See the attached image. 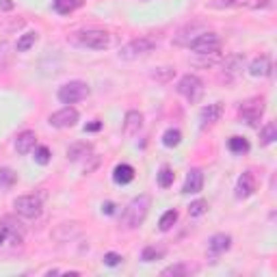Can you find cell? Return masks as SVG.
Listing matches in <instances>:
<instances>
[{
    "mask_svg": "<svg viewBox=\"0 0 277 277\" xmlns=\"http://www.w3.org/2000/svg\"><path fill=\"white\" fill-rule=\"evenodd\" d=\"M150 206H152V199L150 195H138L134 197L130 204H128L126 212H124V227L128 229H134L138 227L145 221L147 212H150Z\"/></svg>",
    "mask_w": 277,
    "mask_h": 277,
    "instance_id": "1",
    "label": "cell"
},
{
    "mask_svg": "<svg viewBox=\"0 0 277 277\" xmlns=\"http://www.w3.org/2000/svg\"><path fill=\"white\" fill-rule=\"evenodd\" d=\"M156 48H158V41H156V39H152V37H138V39L128 41L124 48L119 50V57H122L124 61H134L138 57L150 54Z\"/></svg>",
    "mask_w": 277,
    "mask_h": 277,
    "instance_id": "2",
    "label": "cell"
},
{
    "mask_svg": "<svg viewBox=\"0 0 277 277\" xmlns=\"http://www.w3.org/2000/svg\"><path fill=\"white\" fill-rule=\"evenodd\" d=\"M76 43L82 45V48H89V50H106L110 45V35L106 31H80L76 33Z\"/></svg>",
    "mask_w": 277,
    "mask_h": 277,
    "instance_id": "3",
    "label": "cell"
},
{
    "mask_svg": "<svg viewBox=\"0 0 277 277\" xmlns=\"http://www.w3.org/2000/svg\"><path fill=\"white\" fill-rule=\"evenodd\" d=\"M89 96V85L87 82H82V80H72L67 82V85H63L59 89V100H61V104H76L80 102V100H85Z\"/></svg>",
    "mask_w": 277,
    "mask_h": 277,
    "instance_id": "4",
    "label": "cell"
},
{
    "mask_svg": "<svg viewBox=\"0 0 277 277\" xmlns=\"http://www.w3.org/2000/svg\"><path fill=\"white\" fill-rule=\"evenodd\" d=\"M189 48L195 54H217L221 50V37L217 33H201L193 37Z\"/></svg>",
    "mask_w": 277,
    "mask_h": 277,
    "instance_id": "5",
    "label": "cell"
},
{
    "mask_svg": "<svg viewBox=\"0 0 277 277\" xmlns=\"http://www.w3.org/2000/svg\"><path fill=\"white\" fill-rule=\"evenodd\" d=\"M178 94L187 98L189 102H197L201 94H204V80L195 76V74H187L178 82Z\"/></svg>",
    "mask_w": 277,
    "mask_h": 277,
    "instance_id": "6",
    "label": "cell"
},
{
    "mask_svg": "<svg viewBox=\"0 0 277 277\" xmlns=\"http://www.w3.org/2000/svg\"><path fill=\"white\" fill-rule=\"evenodd\" d=\"M13 208H15L17 215L24 217V219H37L41 215L43 206H41V199L37 195H22L13 201Z\"/></svg>",
    "mask_w": 277,
    "mask_h": 277,
    "instance_id": "7",
    "label": "cell"
},
{
    "mask_svg": "<svg viewBox=\"0 0 277 277\" xmlns=\"http://www.w3.org/2000/svg\"><path fill=\"white\" fill-rule=\"evenodd\" d=\"M238 115L245 124L249 126H256L260 122V117L264 115V100L262 98H253V100H247V102L238 108Z\"/></svg>",
    "mask_w": 277,
    "mask_h": 277,
    "instance_id": "8",
    "label": "cell"
},
{
    "mask_svg": "<svg viewBox=\"0 0 277 277\" xmlns=\"http://www.w3.org/2000/svg\"><path fill=\"white\" fill-rule=\"evenodd\" d=\"M78 110L74 108V106H65V108H61V110H57V113H52L50 115V126L52 128H59V130H63V128H74L76 126V122H78Z\"/></svg>",
    "mask_w": 277,
    "mask_h": 277,
    "instance_id": "9",
    "label": "cell"
},
{
    "mask_svg": "<svg viewBox=\"0 0 277 277\" xmlns=\"http://www.w3.org/2000/svg\"><path fill=\"white\" fill-rule=\"evenodd\" d=\"M221 115H223V104L221 102H215V104H208L201 108V115H199V122H201V128H208V126H215Z\"/></svg>",
    "mask_w": 277,
    "mask_h": 277,
    "instance_id": "10",
    "label": "cell"
},
{
    "mask_svg": "<svg viewBox=\"0 0 277 277\" xmlns=\"http://www.w3.org/2000/svg\"><path fill=\"white\" fill-rule=\"evenodd\" d=\"M253 191H256V178H253V173L251 171H245L241 178H238V182H236V197L238 199H247V197L253 195Z\"/></svg>",
    "mask_w": 277,
    "mask_h": 277,
    "instance_id": "11",
    "label": "cell"
},
{
    "mask_svg": "<svg viewBox=\"0 0 277 277\" xmlns=\"http://www.w3.org/2000/svg\"><path fill=\"white\" fill-rule=\"evenodd\" d=\"M141 128H143V115L138 110H128L124 117V134L134 136V134H138Z\"/></svg>",
    "mask_w": 277,
    "mask_h": 277,
    "instance_id": "12",
    "label": "cell"
},
{
    "mask_svg": "<svg viewBox=\"0 0 277 277\" xmlns=\"http://www.w3.org/2000/svg\"><path fill=\"white\" fill-rule=\"evenodd\" d=\"M35 145H37V134L33 130H24V132L17 134V138H15V152L22 154V156L33 152Z\"/></svg>",
    "mask_w": 277,
    "mask_h": 277,
    "instance_id": "13",
    "label": "cell"
},
{
    "mask_svg": "<svg viewBox=\"0 0 277 277\" xmlns=\"http://www.w3.org/2000/svg\"><path fill=\"white\" fill-rule=\"evenodd\" d=\"M204 189V171L201 169H191L187 173V180H184L182 193H199Z\"/></svg>",
    "mask_w": 277,
    "mask_h": 277,
    "instance_id": "14",
    "label": "cell"
},
{
    "mask_svg": "<svg viewBox=\"0 0 277 277\" xmlns=\"http://www.w3.org/2000/svg\"><path fill=\"white\" fill-rule=\"evenodd\" d=\"M91 152H94V145H91V143H85V141L74 143V145L67 147V160L78 163L80 158H89Z\"/></svg>",
    "mask_w": 277,
    "mask_h": 277,
    "instance_id": "15",
    "label": "cell"
},
{
    "mask_svg": "<svg viewBox=\"0 0 277 277\" xmlns=\"http://www.w3.org/2000/svg\"><path fill=\"white\" fill-rule=\"evenodd\" d=\"M271 72H273V65H271L269 57H258L251 63V67H249V74L256 78H266V76H271Z\"/></svg>",
    "mask_w": 277,
    "mask_h": 277,
    "instance_id": "16",
    "label": "cell"
},
{
    "mask_svg": "<svg viewBox=\"0 0 277 277\" xmlns=\"http://www.w3.org/2000/svg\"><path fill=\"white\" fill-rule=\"evenodd\" d=\"M208 247L212 253H225L229 247H232V236L229 234H215L208 241Z\"/></svg>",
    "mask_w": 277,
    "mask_h": 277,
    "instance_id": "17",
    "label": "cell"
},
{
    "mask_svg": "<svg viewBox=\"0 0 277 277\" xmlns=\"http://www.w3.org/2000/svg\"><path fill=\"white\" fill-rule=\"evenodd\" d=\"M113 180L117 184H130L134 180V167L132 165H117L115 171H113Z\"/></svg>",
    "mask_w": 277,
    "mask_h": 277,
    "instance_id": "18",
    "label": "cell"
},
{
    "mask_svg": "<svg viewBox=\"0 0 277 277\" xmlns=\"http://www.w3.org/2000/svg\"><path fill=\"white\" fill-rule=\"evenodd\" d=\"M78 7H82V0H54V11L63 15H70Z\"/></svg>",
    "mask_w": 277,
    "mask_h": 277,
    "instance_id": "19",
    "label": "cell"
},
{
    "mask_svg": "<svg viewBox=\"0 0 277 277\" xmlns=\"http://www.w3.org/2000/svg\"><path fill=\"white\" fill-rule=\"evenodd\" d=\"M227 147H229V152H234V154H247L249 152V141L245 136H232L227 141Z\"/></svg>",
    "mask_w": 277,
    "mask_h": 277,
    "instance_id": "20",
    "label": "cell"
},
{
    "mask_svg": "<svg viewBox=\"0 0 277 277\" xmlns=\"http://www.w3.org/2000/svg\"><path fill=\"white\" fill-rule=\"evenodd\" d=\"M180 141H182V132L178 130V128H169V130L163 134V145L165 147H178Z\"/></svg>",
    "mask_w": 277,
    "mask_h": 277,
    "instance_id": "21",
    "label": "cell"
},
{
    "mask_svg": "<svg viewBox=\"0 0 277 277\" xmlns=\"http://www.w3.org/2000/svg\"><path fill=\"white\" fill-rule=\"evenodd\" d=\"M178 221V210H167L165 215L160 217V221H158V227H160V232H169V229L173 227V223Z\"/></svg>",
    "mask_w": 277,
    "mask_h": 277,
    "instance_id": "22",
    "label": "cell"
},
{
    "mask_svg": "<svg viewBox=\"0 0 277 277\" xmlns=\"http://www.w3.org/2000/svg\"><path fill=\"white\" fill-rule=\"evenodd\" d=\"M275 138H277V126H275L273 122H269V124H266L262 130H260V143H262V145H271Z\"/></svg>",
    "mask_w": 277,
    "mask_h": 277,
    "instance_id": "23",
    "label": "cell"
},
{
    "mask_svg": "<svg viewBox=\"0 0 277 277\" xmlns=\"http://www.w3.org/2000/svg\"><path fill=\"white\" fill-rule=\"evenodd\" d=\"M35 41H37V33H24L20 39H17V43H15V50L17 52H26V50H31L33 45H35Z\"/></svg>",
    "mask_w": 277,
    "mask_h": 277,
    "instance_id": "24",
    "label": "cell"
},
{
    "mask_svg": "<svg viewBox=\"0 0 277 277\" xmlns=\"http://www.w3.org/2000/svg\"><path fill=\"white\" fill-rule=\"evenodd\" d=\"M163 256H165L163 247H145L143 253H141V260L143 262H154V260H160Z\"/></svg>",
    "mask_w": 277,
    "mask_h": 277,
    "instance_id": "25",
    "label": "cell"
},
{
    "mask_svg": "<svg viewBox=\"0 0 277 277\" xmlns=\"http://www.w3.org/2000/svg\"><path fill=\"white\" fill-rule=\"evenodd\" d=\"M15 180H17L15 171L7 169V167H3V169H0V189H11L13 184H15Z\"/></svg>",
    "mask_w": 277,
    "mask_h": 277,
    "instance_id": "26",
    "label": "cell"
},
{
    "mask_svg": "<svg viewBox=\"0 0 277 277\" xmlns=\"http://www.w3.org/2000/svg\"><path fill=\"white\" fill-rule=\"evenodd\" d=\"M173 180H175V173L169 169V167H163L160 171H158V184L163 189H169L171 184H173Z\"/></svg>",
    "mask_w": 277,
    "mask_h": 277,
    "instance_id": "27",
    "label": "cell"
},
{
    "mask_svg": "<svg viewBox=\"0 0 277 277\" xmlns=\"http://www.w3.org/2000/svg\"><path fill=\"white\" fill-rule=\"evenodd\" d=\"M189 271H191V269H189L187 264H171V266H167V269H163L160 275H163V277H169V275L175 277V275H189Z\"/></svg>",
    "mask_w": 277,
    "mask_h": 277,
    "instance_id": "28",
    "label": "cell"
},
{
    "mask_svg": "<svg viewBox=\"0 0 277 277\" xmlns=\"http://www.w3.org/2000/svg\"><path fill=\"white\" fill-rule=\"evenodd\" d=\"M206 210H208V201L206 199H197V201H193V204L189 206V215L191 217H201Z\"/></svg>",
    "mask_w": 277,
    "mask_h": 277,
    "instance_id": "29",
    "label": "cell"
},
{
    "mask_svg": "<svg viewBox=\"0 0 277 277\" xmlns=\"http://www.w3.org/2000/svg\"><path fill=\"white\" fill-rule=\"evenodd\" d=\"M173 67H158L156 72H152V78L154 80H158V82H167V80H171L173 78Z\"/></svg>",
    "mask_w": 277,
    "mask_h": 277,
    "instance_id": "30",
    "label": "cell"
},
{
    "mask_svg": "<svg viewBox=\"0 0 277 277\" xmlns=\"http://www.w3.org/2000/svg\"><path fill=\"white\" fill-rule=\"evenodd\" d=\"M11 65V52H9V43L3 41L0 43V70H7Z\"/></svg>",
    "mask_w": 277,
    "mask_h": 277,
    "instance_id": "31",
    "label": "cell"
},
{
    "mask_svg": "<svg viewBox=\"0 0 277 277\" xmlns=\"http://www.w3.org/2000/svg\"><path fill=\"white\" fill-rule=\"evenodd\" d=\"M35 163H39V165H48L50 163V150L45 145H39L35 150Z\"/></svg>",
    "mask_w": 277,
    "mask_h": 277,
    "instance_id": "32",
    "label": "cell"
},
{
    "mask_svg": "<svg viewBox=\"0 0 277 277\" xmlns=\"http://www.w3.org/2000/svg\"><path fill=\"white\" fill-rule=\"evenodd\" d=\"M247 5V0H212L210 7H217V9H225V7H241Z\"/></svg>",
    "mask_w": 277,
    "mask_h": 277,
    "instance_id": "33",
    "label": "cell"
},
{
    "mask_svg": "<svg viewBox=\"0 0 277 277\" xmlns=\"http://www.w3.org/2000/svg\"><path fill=\"white\" fill-rule=\"evenodd\" d=\"M102 260H104V264H106V266H117L119 262L124 260V258L119 256V253H115V251H108V253H104Z\"/></svg>",
    "mask_w": 277,
    "mask_h": 277,
    "instance_id": "34",
    "label": "cell"
},
{
    "mask_svg": "<svg viewBox=\"0 0 277 277\" xmlns=\"http://www.w3.org/2000/svg\"><path fill=\"white\" fill-rule=\"evenodd\" d=\"M100 128H102V122H91L85 126V132H98Z\"/></svg>",
    "mask_w": 277,
    "mask_h": 277,
    "instance_id": "35",
    "label": "cell"
},
{
    "mask_svg": "<svg viewBox=\"0 0 277 277\" xmlns=\"http://www.w3.org/2000/svg\"><path fill=\"white\" fill-rule=\"evenodd\" d=\"M102 212H106V215H113V212H115V204H113V201H104V204H102Z\"/></svg>",
    "mask_w": 277,
    "mask_h": 277,
    "instance_id": "36",
    "label": "cell"
},
{
    "mask_svg": "<svg viewBox=\"0 0 277 277\" xmlns=\"http://www.w3.org/2000/svg\"><path fill=\"white\" fill-rule=\"evenodd\" d=\"M0 9H3V11H11L13 3H11V0H0Z\"/></svg>",
    "mask_w": 277,
    "mask_h": 277,
    "instance_id": "37",
    "label": "cell"
},
{
    "mask_svg": "<svg viewBox=\"0 0 277 277\" xmlns=\"http://www.w3.org/2000/svg\"><path fill=\"white\" fill-rule=\"evenodd\" d=\"M5 238H7V227H5V225H0V245L5 243Z\"/></svg>",
    "mask_w": 277,
    "mask_h": 277,
    "instance_id": "38",
    "label": "cell"
}]
</instances>
